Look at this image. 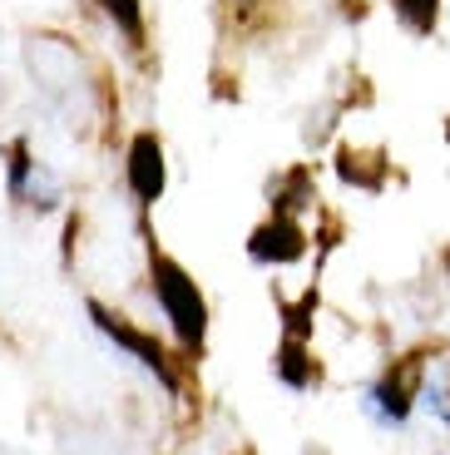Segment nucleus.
Returning <instances> with one entry per match:
<instances>
[{
    "mask_svg": "<svg viewBox=\"0 0 450 455\" xmlns=\"http://www.w3.org/2000/svg\"><path fill=\"white\" fill-rule=\"evenodd\" d=\"M154 292L158 302H164V312H169L173 331H179V341L189 347V352H198L203 347V331H208V307H203V292L193 287V277L183 273L173 258H164V252H154Z\"/></svg>",
    "mask_w": 450,
    "mask_h": 455,
    "instance_id": "f257e3e1",
    "label": "nucleus"
},
{
    "mask_svg": "<svg viewBox=\"0 0 450 455\" xmlns=\"http://www.w3.org/2000/svg\"><path fill=\"white\" fill-rule=\"evenodd\" d=\"M90 317H94V327H100V331H109V337L119 341V347H125L129 356H139V362H144L149 371L158 376V381H169V387H173V371H169V362H164V347H158L154 337H144L139 327H129V322L119 317V312L100 307V302H90Z\"/></svg>",
    "mask_w": 450,
    "mask_h": 455,
    "instance_id": "f03ea898",
    "label": "nucleus"
},
{
    "mask_svg": "<svg viewBox=\"0 0 450 455\" xmlns=\"http://www.w3.org/2000/svg\"><path fill=\"white\" fill-rule=\"evenodd\" d=\"M129 188H134L139 204H154L164 194V148L154 134H139L129 144Z\"/></svg>",
    "mask_w": 450,
    "mask_h": 455,
    "instance_id": "7ed1b4c3",
    "label": "nucleus"
},
{
    "mask_svg": "<svg viewBox=\"0 0 450 455\" xmlns=\"http://www.w3.org/2000/svg\"><path fill=\"white\" fill-rule=\"evenodd\" d=\"M248 252H253L258 262H297V258L307 252L302 228H297V223H287V218H272V223H262L258 233H253Z\"/></svg>",
    "mask_w": 450,
    "mask_h": 455,
    "instance_id": "20e7f679",
    "label": "nucleus"
},
{
    "mask_svg": "<svg viewBox=\"0 0 450 455\" xmlns=\"http://www.w3.org/2000/svg\"><path fill=\"white\" fill-rule=\"evenodd\" d=\"M411 401H416V387H411V371H386L382 381L372 387V411L382 421L401 426L411 416Z\"/></svg>",
    "mask_w": 450,
    "mask_h": 455,
    "instance_id": "39448f33",
    "label": "nucleus"
},
{
    "mask_svg": "<svg viewBox=\"0 0 450 455\" xmlns=\"http://www.w3.org/2000/svg\"><path fill=\"white\" fill-rule=\"evenodd\" d=\"M277 376L282 381H287V387H307V381H312V356L302 352V341L297 337H287L282 341V356H277Z\"/></svg>",
    "mask_w": 450,
    "mask_h": 455,
    "instance_id": "423d86ee",
    "label": "nucleus"
},
{
    "mask_svg": "<svg viewBox=\"0 0 450 455\" xmlns=\"http://www.w3.org/2000/svg\"><path fill=\"white\" fill-rule=\"evenodd\" d=\"M100 5L119 20V30H125L134 45H144V15H139V0H100Z\"/></svg>",
    "mask_w": 450,
    "mask_h": 455,
    "instance_id": "0eeeda50",
    "label": "nucleus"
},
{
    "mask_svg": "<svg viewBox=\"0 0 450 455\" xmlns=\"http://www.w3.org/2000/svg\"><path fill=\"white\" fill-rule=\"evenodd\" d=\"M396 15H401L411 30H421V35L436 30V0H396Z\"/></svg>",
    "mask_w": 450,
    "mask_h": 455,
    "instance_id": "6e6552de",
    "label": "nucleus"
},
{
    "mask_svg": "<svg viewBox=\"0 0 450 455\" xmlns=\"http://www.w3.org/2000/svg\"><path fill=\"white\" fill-rule=\"evenodd\" d=\"M446 267H450V248H446Z\"/></svg>",
    "mask_w": 450,
    "mask_h": 455,
    "instance_id": "1a4fd4ad",
    "label": "nucleus"
}]
</instances>
